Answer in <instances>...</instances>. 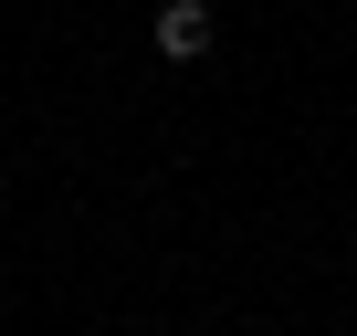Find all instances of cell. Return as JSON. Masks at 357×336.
Listing matches in <instances>:
<instances>
[{"mask_svg":"<svg viewBox=\"0 0 357 336\" xmlns=\"http://www.w3.org/2000/svg\"><path fill=\"white\" fill-rule=\"evenodd\" d=\"M147 43H158L168 63H200V53L221 43V22H211V0H158V22H147Z\"/></svg>","mask_w":357,"mask_h":336,"instance_id":"obj_1","label":"cell"}]
</instances>
